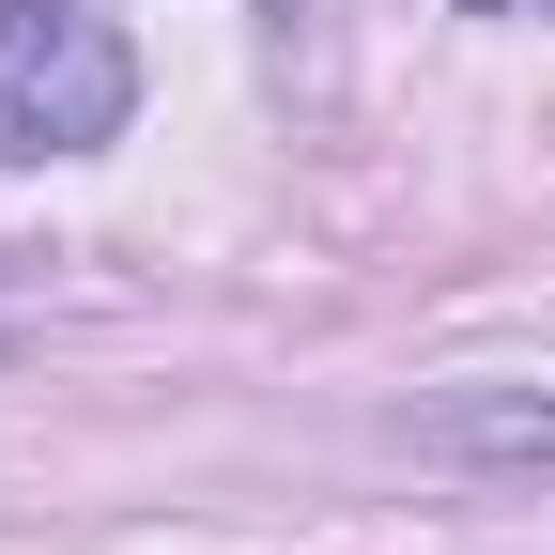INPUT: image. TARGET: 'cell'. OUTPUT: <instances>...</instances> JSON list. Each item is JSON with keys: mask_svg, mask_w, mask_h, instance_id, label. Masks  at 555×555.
<instances>
[{"mask_svg": "<svg viewBox=\"0 0 555 555\" xmlns=\"http://www.w3.org/2000/svg\"><path fill=\"white\" fill-rule=\"evenodd\" d=\"M139 124V47L93 0H0V170L108 155Z\"/></svg>", "mask_w": 555, "mask_h": 555, "instance_id": "obj_1", "label": "cell"}, {"mask_svg": "<svg viewBox=\"0 0 555 555\" xmlns=\"http://www.w3.org/2000/svg\"><path fill=\"white\" fill-rule=\"evenodd\" d=\"M463 16H555V0H463Z\"/></svg>", "mask_w": 555, "mask_h": 555, "instance_id": "obj_2", "label": "cell"}]
</instances>
